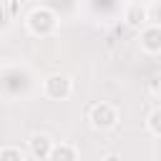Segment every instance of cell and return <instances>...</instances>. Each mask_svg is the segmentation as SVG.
<instances>
[{"label": "cell", "instance_id": "1", "mask_svg": "<svg viewBox=\"0 0 161 161\" xmlns=\"http://www.w3.org/2000/svg\"><path fill=\"white\" fill-rule=\"evenodd\" d=\"M25 28L35 38H50L58 33V15H55V10L38 5L25 15Z\"/></svg>", "mask_w": 161, "mask_h": 161}, {"label": "cell", "instance_id": "2", "mask_svg": "<svg viewBox=\"0 0 161 161\" xmlns=\"http://www.w3.org/2000/svg\"><path fill=\"white\" fill-rule=\"evenodd\" d=\"M88 123L96 131H111L118 126V108L108 101H98L88 108Z\"/></svg>", "mask_w": 161, "mask_h": 161}, {"label": "cell", "instance_id": "3", "mask_svg": "<svg viewBox=\"0 0 161 161\" xmlns=\"http://www.w3.org/2000/svg\"><path fill=\"white\" fill-rule=\"evenodd\" d=\"M43 96L50 101H65L73 96V78L65 73H50L43 80Z\"/></svg>", "mask_w": 161, "mask_h": 161}, {"label": "cell", "instance_id": "4", "mask_svg": "<svg viewBox=\"0 0 161 161\" xmlns=\"http://www.w3.org/2000/svg\"><path fill=\"white\" fill-rule=\"evenodd\" d=\"M138 45H141V50L143 53H148V55H158L161 53V28L158 25H143L141 30H138Z\"/></svg>", "mask_w": 161, "mask_h": 161}, {"label": "cell", "instance_id": "5", "mask_svg": "<svg viewBox=\"0 0 161 161\" xmlns=\"http://www.w3.org/2000/svg\"><path fill=\"white\" fill-rule=\"evenodd\" d=\"M123 20L128 28L133 30H141L143 25H148V10L143 3H128L126 10H123Z\"/></svg>", "mask_w": 161, "mask_h": 161}, {"label": "cell", "instance_id": "6", "mask_svg": "<svg viewBox=\"0 0 161 161\" xmlns=\"http://www.w3.org/2000/svg\"><path fill=\"white\" fill-rule=\"evenodd\" d=\"M53 143H55V141H53L48 133H33V136L28 138V151H30L33 158L45 161L48 153H50V148H53Z\"/></svg>", "mask_w": 161, "mask_h": 161}, {"label": "cell", "instance_id": "7", "mask_svg": "<svg viewBox=\"0 0 161 161\" xmlns=\"http://www.w3.org/2000/svg\"><path fill=\"white\" fill-rule=\"evenodd\" d=\"M45 161H80V156H78V148L73 143H63L60 141V143H53V148H50Z\"/></svg>", "mask_w": 161, "mask_h": 161}, {"label": "cell", "instance_id": "8", "mask_svg": "<svg viewBox=\"0 0 161 161\" xmlns=\"http://www.w3.org/2000/svg\"><path fill=\"white\" fill-rule=\"evenodd\" d=\"M146 131H148L153 138L161 136V108H158V106H153V108L148 111V116H146Z\"/></svg>", "mask_w": 161, "mask_h": 161}, {"label": "cell", "instance_id": "9", "mask_svg": "<svg viewBox=\"0 0 161 161\" xmlns=\"http://www.w3.org/2000/svg\"><path fill=\"white\" fill-rule=\"evenodd\" d=\"M0 161H25V153L18 146H5L0 148Z\"/></svg>", "mask_w": 161, "mask_h": 161}, {"label": "cell", "instance_id": "10", "mask_svg": "<svg viewBox=\"0 0 161 161\" xmlns=\"http://www.w3.org/2000/svg\"><path fill=\"white\" fill-rule=\"evenodd\" d=\"M101 161H123V158H121L118 153H106V156H103Z\"/></svg>", "mask_w": 161, "mask_h": 161}]
</instances>
